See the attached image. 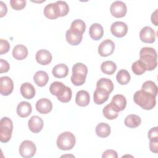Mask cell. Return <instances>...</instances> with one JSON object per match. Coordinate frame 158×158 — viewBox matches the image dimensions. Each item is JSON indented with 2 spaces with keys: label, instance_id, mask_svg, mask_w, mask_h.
<instances>
[{
  "label": "cell",
  "instance_id": "cell-1",
  "mask_svg": "<svg viewBox=\"0 0 158 158\" xmlns=\"http://www.w3.org/2000/svg\"><path fill=\"white\" fill-rule=\"evenodd\" d=\"M157 52L155 49L150 47L142 48L139 51V60L144 64L146 70L151 71L157 65Z\"/></svg>",
  "mask_w": 158,
  "mask_h": 158
},
{
  "label": "cell",
  "instance_id": "cell-2",
  "mask_svg": "<svg viewBox=\"0 0 158 158\" xmlns=\"http://www.w3.org/2000/svg\"><path fill=\"white\" fill-rule=\"evenodd\" d=\"M134 102L144 110L153 109L156 104V96L142 89L136 91L133 95Z\"/></svg>",
  "mask_w": 158,
  "mask_h": 158
},
{
  "label": "cell",
  "instance_id": "cell-3",
  "mask_svg": "<svg viewBox=\"0 0 158 158\" xmlns=\"http://www.w3.org/2000/svg\"><path fill=\"white\" fill-rule=\"evenodd\" d=\"M88 73L87 67L81 62H77L72 67L71 81L75 86H81L86 81Z\"/></svg>",
  "mask_w": 158,
  "mask_h": 158
},
{
  "label": "cell",
  "instance_id": "cell-4",
  "mask_svg": "<svg viewBox=\"0 0 158 158\" xmlns=\"http://www.w3.org/2000/svg\"><path fill=\"white\" fill-rule=\"evenodd\" d=\"M76 143L74 135L70 131H65L60 133L57 139L56 144L59 149L67 151L72 149Z\"/></svg>",
  "mask_w": 158,
  "mask_h": 158
},
{
  "label": "cell",
  "instance_id": "cell-5",
  "mask_svg": "<svg viewBox=\"0 0 158 158\" xmlns=\"http://www.w3.org/2000/svg\"><path fill=\"white\" fill-rule=\"evenodd\" d=\"M13 130L12 121L7 117H2L0 120V141L7 143L11 138Z\"/></svg>",
  "mask_w": 158,
  "mask_h": 158
},
{
  "label": "cell",
  "instance_id": "cell-6",
  "mask_svg": "<svg viewBox=\"0 0 158 158\" xmlns=\"http://www.w3.org/2000/svg\"><path fill=\"white\" fill-rule=\"evenodd\" d=\"M19 151L22 157L25 158H30L35 154L36 147L33 141L25 140L20 144Z\"/></svg>",
  "mask_w": 158,
  "mask_h": 158
},
{
  "label": "cell",
  "instance_id": "cell-7",
  "mask_svg": "<svg viewBox=\"0 0 158 158\" xmlns=\"http://www.w3.org/2000/svg\"><path fill=\"white\" fill-rule=\"evenodd\" d=\"M110 11L114 17L121 18L126 15L127 7L125 2L121 1H115L110 5Z\"/></svg>",
  "mask_w": 158,
  "mask_h": 158
},
{
  "label": "cell",
  "instance_id": "cell-8",
  "mask_svg": "<svg viewBox=\"0 0 158 158\" xmlns=\"http://www.w3.org/2000/svg\"><path fill=\"white\" fill-rule=\"evenodd\" d=\"M114 43L109 39H106L99 44L98 46V51L101 56L107 57L110 56L114 52Z\"/></svg>",
  "mask_w": 158,
  "mask_h": 158
},
{
  "label": "cell",
  "instance_id": "cell-9",
  "mask_svg": "<svg viewBox=\"0 0 158 158\" xmlns=\"http://www.w3.org/2000/svg\"><path fill=\"white\" fill-rule=\"evenodd\" d=\"M110 31L114 36L117 38H122L127 33V25L122 21L115 22L111 25Z\"/></svg>",
  "mask_w": 158,
  "mask_h": 158
},
{
  "label": "cell",
  "instance_id": "cell-10",
  "mask_svg": "<svg viewBox=\"0 0 158 158\" xmlns=\"http://www.w3.org/2000/svg\"><path fill=\"white\" fill-rule=\"evenodd\" d=\"M14 89L12 80L7 76L0 78V93L2 96H8Z\"/></svg>",
  "mask_w": 158,
  "mask_h": 158
},
{
  "label": "cell",
  "instance_id": "cell-11",
  "mask_svg": "<svg viewBox=\"0 0 158 158\" xmlns=\"http://www.w3.org/2000/svg\"><path fill=\"white\" fill-rule=\"evenodd\" d=\"M139 38L144 43H153L156 40L155 31L151 27L146 26L140 30Z\"/></svg>",
  "mask_w": 158,
  "mask_h": 158
},
{
  "label": "cell",
  "instance_id": "cell-12",
  "mask_svg": "<svg viewBox=\"0 0 158 158\" xmlns=\"http://www.w3.org/2000/svg\"><path fill=\"white\" fill-rule=\"evenodd\" d=\"M35 107L36 110L41 114H47L52 109L51 101L47 98H41L36 102Z\"/></svg>",
  "mask_w": 158,
  "mask_h": 158
},
{
  "label": "cell",
  "instance_id": "cell-13",
  "mask_svg": "<svg viewBox=\"0 0 158 158\" xmlns=\"http://www.w3.org/2000/svg\"><path fill=\"white\" fill-rule=\"evenodd\" d=\"M28 126L31 132L38 133L42 130L44 126V122L43 119L39 116L33 115L29 119Z\"/></svg>",
  "mask_w": 158,
  "mask_h": 158
},
{
  "label": "cell",
  "instance_id": "cell-14",
  "mask_svg": "<svg viewBox=\"0 0 158 158\" xmlns=\"http://www.w3.org/2000/svg\"><path fill=\"white\" fill-rule=\"evenodd\" d=\"M35 59L36 62L40 64L46 65L51 62L52 56L49 51L46 49H40L36 53Z\"/></svg>",
  "mask_w": 158,
  "mask_h": 158
},
{
  "label": "cell",
  "instance_id": "cell-15",
  "mask_svg": "<svg viewBox=\"0 0 158 158\" xmlns=\"http://www.w3.org/2000/svg\"><path fill=\"white\" fill-rule=\"evenodd\" d=\"M65 38L68 43L72 46L78 45L83 38V35L69 28L65 33Z\"/></svg>",
  "mask_w": 158,
  "mask_h": 158
},
{
  "label": "cell",
  "instance_id": "cell-16",
  "mask_svg": "<svg viewBox=\"0 0 158 158\" xmlns=\"http://www.w3.org/2000/svg\"><path fill=\"white\" fill-rule=\"evenodd\" d=\"M109 94L110 93L106 90L102 88H96L93 94L94 102L98 105L102 104L107 101L109 97Z\"/></svg>",
  "mask_w": 158,
  "mask_h": 158
},
{
  "label": "cell",
  "instance_id": "cell-17",
  "mask_svg": "<svg viewBox=\"0 0 158 158\" xmlns=\"http://www.w3.org/2000/svg\"><path fill=\"white\" fill-rule=\"evenodd\" d=\"M66 86L63 83L60 81H54L49 86V91L52 94L59 99L67 89Z\"/></svg>",
  "mask_w": 158,
  "mask_h": 158
},
{
  "label": "cell",
  "instance_id": "cell-18",
  "mask_svg": "<svg viewBox=\"0 0 158 158\" xmlns=\"http://www.w3.org/2000/svg\"><path fill=\"white\" fill-rule=\"evenodd\" d=\"M22 96L27 99H31L35 96V89L30 83L25 82L21 85L20 88Z\"/></svg>",
  "mask_w": 158,
  "mask_h": 158
},
{
  "label": "cell",
  "instance_id": "cell-19",
  "mask_svg": "<svg viewBox=\"0 0 158 158\" xmlns=\"http://www.w3.org/2000/svg\"><path fill=\"white\" fill-rule=\"evenodd\" d=\"M31 105L28 102L22 101L17 105V114L20 117H27L31 114Z\"/></svg>",
  "mask_w": 158,
  "mask_h": 158
},
{
  "label": "cell",
  "instance_id": "cell-20",
  "mask_svg": "<svg viewBox=\"0 0 158 158\" xmlns=\"http://www.w3.org/2000/svg\"><path fill=\"white\" fill-rule=\"evenodd\" d=\"M89 35L95 41L100 40L104 35V30L102 25L98 23L92 24L89 28Z\"/></svg>",
  "mask_w": 158,
  "mask_h": 158
},
{
  "label": "cell",
  "instance_id": "cell-21",
  "mask_svg": "<svg viewBox=\"0 0 158 158\" xmlns=\"http://www.w3.org/2000/svg\"><path fill=\"white\" fill-rule=\"evenodd\" d=\"M119 112L118 109L111 102L106 105L102 109L104 116L109 120L115 119L118 117Z\"/></svg>",
  "mask_w": 158,
  "mask_h": 158
},
{
  "label": "cell",
  "instance_id": "cell-22",
  "mask_svg": "<svg viewBox=\"0 0 158 158\" xmlns=\"http://www.w3.org/2000/svg\"><path fill=\"white\" fill-rule=\"evenodd\" d=\"M90 96L89 93L85 90H80L77 93L75 97L76 104L81 107H85L89 103Z\"/></svg>",
  "mask_w": 158,
  "mask_h": 158
},
{
  "label": "cell",
  "instance_id": "cell-23",
  "mask_svg": "<svg viewBox=\"0 0 158 158\" xmlns=\"http://www.w3.org/2000/svg\"><path fill=\"white\" fill-rule=\"evenodd\" d=\"M43 13L45 17L49 19H56L59 17L56 2L47 4L44 9Z\"/></svg>",
  "mask_w": 158,
  "mask_h": 158
},
{
  "label": "cell",
  "instance_id": "cell-24",
  "mask_svg": "<svg viewBox=\"0 0 158 158\" xmlns=\"http://www.w3.org/2000/svg\"><path fill=\"white\" fill-rule=\"evenodd\" d=\"M12 56L16 60H23L28 56V49L24 45L17 44L13 48Z\"/></svg>",
  "mask_w": 158,
  "mask_h": 158
},
{
  "label": "cell",
  "instance_id": "cell-25",
  "mask_svg": "<svg viewBox=\"0 0 158 158\" xmlns=\"http://www.w3.org/2000/svg\"><path fill=\"white\" fill-rule=\"evenodd\" d=\"M52 73L56 78H62L67 76L69 68L67 65L64 64H59L53 67Z\"/></svg>",
  "mask_w": 158,
  "mask_h": 158
},
{
  "label": "cell",
  "instance_id": "cell-26",
  "mask_svg": "<svg viewBox=\"0 0 158 158\" xmlns=\"http://www.w3.org/2000/svg\"><path fill=\"white\" fill-rule=\"evenodd\" d=\"M33 80L38 86L43 87L48 83L49 76L45 71L39 70L33 75Z\"/></svg>",
  "mask_w": 158,
  "mask_h": 158
},
{
  "label": "cell",
  "instance_id": "cell-27",
  "mask_svg": "<svg viewBox=\"0 0 158 158\" xmlns=\"http://www.w3.org/2000/svg\"><path fill=\"white\" fill-rule=\"evenodd\" d=\"M95 131L99 137L101 138H106L110 134V127L109 124L101 122L97 125L95 128Z\"/></svg>",
  "mask_w": 158,
  "mask_h": 158
},
{
  "label": "cell",
  "instance_id": "cell-28",
  "mask_svg": "<svg viewBox=\"0 0 158 158\" xmlns=\"http://www.w3.org/2000/svg\"><path fill=\"white\" fill-rule=\"evenodd\" d=\"M141 122V119L139 116L135 114H130L127 115L124 120L125 125L131 128L138 127Z\"/></svg>",
  "mask_w": 158,
  "mask_h": 158
},
{
  "label": "cell",
  "instance_id": "cell-29",
  "mask_svg": "<svg viewBox=\"0 0 158 158\" xmlns=\"http://www.w3.org/2000/svg\"><path fill=\"white\" fill-rule=\"evenodd\" d=\"M111 102L118 109L119 111L124 110L127 106V99L122 94H116L114 96Z\"/></svg>",
  "mask_w": 158,
  "mask_h": 158
},
{
  "label": "cell",
  "instance_id": "cell-30",
  "mask_svg": "<svg viewBox=\"0 0 158 158\" xmlns=\"http://www.w3.org/2000/svg\"><path fill=\"white\" fill-rule=\"evenodd\" d=\"M117 69V65L115 62L111 60L103 62L101 65V71L106 75H112Z\"/></svg>",
  "mask_w": 158,
  "mask_h": 158
},
{
  "label": "cell",
  "instance_id": "cell-31",
  "mask_svg": "<svg viewBox=\"0 0 158 158\" xmlns=\"http://www.w3.org/2000/svg\"><path fill=\"white\" fill-rule=\"evenodd\" d=\"M96 88L104 89L110 93L114 89V83L111 80L107 78H101L96 83Z\"/></svg>",
  "mask_w": 158,
  "mask_h": 158
},
{
  "label": "cell",
  "instance_id": "cell-32",
  "mask_svg": "<svg viewBox=\"0 0 158 158\" xmlns=\"http://www.w3.org/2000/svg\"><path fill=\"white\" fill-rule=\"evenodd\" d=\"M116 79L119 84L122 85H125L130 82L131 77L129 72L127 70L122 69L117 72L116 75Z\"/></svg>",
  "mask_w": 158,
  "mask_h": 158
},
{
  "label": "cell",
  "instance_id": "cell-33",
  "mask_svg": "<svg viewBox=\"0 0 158 158\" xmlns=\"http://www.w3.org/2000/svg\"><path fill=\"white\" fill-rule=\"evenodd\" d=\"M141 89L154 95L156 97L157 94V86L156 83L151 80L146 81L142 85Z\"/></svg>",
  "mask_w": 158,
  "mask_h": 158
},
{
  "label": "cell",
  "instance_id": "cell-34",
  "mask_svg": "<svg viewBox=\"0 0 158 158\" xmlns=\"http://www.w3.org/2000/svg\"><path fill=\"white\" fill-rule=\"evenodd\" d=\"M70 28L83 35L86 29V25L82 20L76 19L72 22Z\"/></svg>",
  "mask_w": 158,
  "mask_h": 158
},
{
  "label": "cell",
  "instance_id": "cell-35",
  "mask_svg": "<svg viewBox=\"0 0 158 158\" xmlns=\"http://www.w3.org/2000/svg\"><path fill=\"white\" fill-rule=\"evenodd\" d=\"M131 70L136 75H141L143 74L146 70L144 64L139 59L136 60L132 64Z\"/></svg>",
  "mask_w": 158,
  "mask_h": 158
},
{
  "label": "cell",
  "instance_id": "cell-36",
  "mask_svg": "<svg viewBox=\"0 0 158 158\" xmlns=\"http://www.w3.org/2000/svg\"><path fill=\"white\" fill-rule=\"evenodd\" d=\"M59 17H64L67 15L69 12V7L67 3L63 1H58L56 2Z\"/></svg>",
  "mask_w": 158,
  "mask_h": 158
},
{
  "label": "cell",
  "instance_id": "cell-37",
  "mask_svg": "<svg viewBox=\"0 0 158 158\" xmlns=\"http://www.w3.org/2000/svg\"><path fill=\"white\" fill-rule=\"evenodd\" d=\"M27 1L25 0H20V1H17V0H10V4L11 7L16 10H19L23 9L25 6H26Z\"/></svg>",
  "mask_w": 158,
  "mask_h": 158
},
{
  "label": "cell",
  "instance_id": "cell-38",
  "mask_svg": "<svg viewBox=\"0 0 158 158\" xmlns=\"http://www.w3.org/2000/svg\"><path fill=\"white\" fill-rule=\"evenodd\" d=\"M72 96V90L69 87L67 86V89L65 91V93L63 94V95L59 99H58V100L59 101H60L61 102L66 103V102H69L71 100Z\"/></svg>",
  "mask_w": 158,
  "mask_h": 158
},
{
  "label": "cell",
  "instance_id": "cell-39",
  "mask_svg": "<svg viewBox=\"0 0 158 158\" xmlns=\"http://www.w3.org/2000/svg\"><path fill=\"white\" fill-rule=\"evenodd\" d=\"M9 43L4 39L0 40V55L7 53L10 49Z\"/></svg>",
  "mask_w": 158,
  "mask_h": 158
},
{
  "label": "cell",
  "instance_id": "cell-40",
  "mask_svg": "<svg viewBox=\"0 0 158 158\" xmlns=\"http://www.w3.org/2000/svg\"><path fill=\"white\" fill-rule=\"evenodd\" d=\"M157 127H154L151 128L148 133V136L149 141H158V132H157Z\"/></svg>",
  "mask_w": 158,
  "mask_h": 158
},
{
  "label": "cell",
  "instance_id": "cell-41",
  "mask_svg": "<svg viewBox=\"0 0 158 158\" xmlns=\"http://www.w3.org/2000/svg\"><path fill=\"white\" fill-rule=\"evenodd\" d=\"M10 65L8 62L2 59H0V73H6L9 71Z\"/></svg>",
  "mask_w": 158,
  "mask_h": 158
},
{
  "label": "cell",
  "instance_id": "cell-42",
  "mask_svg": "<svg viewBox=\"0 0 158 158\" xmlns=\"http://www.w3.org/2000/svg\"><path fill=\"white\" fill-rule=\"evenodd\" d=\"M102 158H117V152L113 149H107L105 151L102 155Z\"/></svg>",
  "mask_w": 158,
  "mask_h": 158
},
{
  "label": "cell",
  "instance_id": "cell-43",
  "mask_svg": "<svg viewBox=\"0 0 158 158\" xmlns=\"http://www.w3.org/2000/svg\"><path fill=\"white\" fill-rule=\"evenodd\" d=\"M7 12V8L6 4L4 3L2 1H0V17H3L5 16Z\"/></svg>",
  "mask_w": 158,
  "mask_h": 158
},
{
  "label": "cell",
  "instance_id": "cell-44",
  "mask_svg": "<svg viewBox=\"0 0 158 158\" xmlns=\"http://www.w3.org/2000/svg\"><path fill=\"white\" fill-rule=\"evenodd\" d=\"M149 149L151 152L157 154L158 152V141H149Z\"/></svg>",
  "mask_w": 158,
  "mask_h": 158
},
{
  "label": "cell",
  "instance_id": "cell-45",
  "mask_svg": "<svg viewBox=\"0 0 158 158\" xmlns=\"http://www.w3.org/2000/svg\"><path fill=\"white\" fill-rule=\"evenodd\" d=\"M157 12H158V9H156L152 14L151 17V22L156 26L158 25L157 23Z\"/></svg>",
  "mask_w": 158,
  "mask_h": 158
}]
</instances>
